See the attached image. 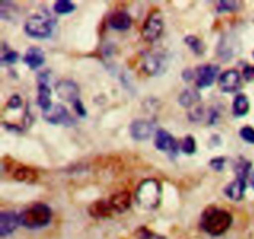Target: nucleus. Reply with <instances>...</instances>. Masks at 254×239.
Returning <instances> with one entry per match:
<instances>
[{
    "mask_svg": "<svg viewBox=\"0 0 254 239\" xmlns=\"http://www.w3.org/2000/svg\"><path fill=\"white\" fill-rule=\"evenodd\" d=\"M44 119L51 124H61V125H72L74 123L69 112L62 104H55L49 111L44 112Z\"/></svg>",
    "mask_w": 254,
    "mask_h": 239,
    "instance_id": "423d86ee",
    "label": "nucleus"
},
{
    "mask_svg": "<svg viewBox=\"0 0 254 239\" xmlns=\"http://www.w3.org/2000/svg\"><path fill=\"white\" fill-rule=\"evenodd\" d=\"M218 73V66L216 64H203L197 68V77H196V84L198 88H206L211 86L216 79Z\"/></svg>",
    "mask_w": 254,
    "mask_h": 239,
    "instance_id": "9d476101",
    "label": "nucleus"
},
{
    "mask_svg": "<svg viewBox=\"0 0 254 239\" xmlns=\"http://www.w3.org/2000/svg\"><path fill=\"white\" fill-rule=\"evenodd\" d=\"M161 198H163V187L155 179H146L141 181L135 191L136 203L146 211L158 208L161 203Z\"/></svg>",
    "mask_w": 254,
    "mask_h": 239,
    "instance_id": "f03ea898",
    "label": "nucleus"
},
{
    "mask_svg": "<svg viewBox=\"0 0 254 239\" xmlns=\"http://www.w3.org/2000/svg\"><path fill=\"white\" fill-rule=\"evenodd\" d=\"M253 77H254V67L248 66L247 68L245 69V78L250 81V79H252Z\"/></svg>",
    "mask_w": 254,
    "mask_h": 239,
    "instance_id": "473e14b6",
    "label": "nucleus"
},
{
    "mask_svg": "<svg viewBox=\"0 0 254 239\" xmlns=\"http://www.w3.org/2000/svg\"><path fill=\"white\" fill-rule=\"evenodd\" d=\"M154 131V123L150 120H145V119H139V120H134L130 124V135L131 138L135 139L138 141L146 140L151 136Z\"/></svg>",
    "mask_w": 254,
    "mask_h": 239,
    "instance_id": "1a4fd4ad",
    "label": "nucleus"
},
{
    "mask_svg": "<svg viewBox=\"0 0 254 239\" xmlns=\"http://www.w3.org/2000/svg\"><path fill=\"white\" fill-rule=\"evenodd\" d=\"M56 19L47 10L32 15L25 22V32L34 39H47L52 35Z\"/></svg>",
    "mask_w": 254,
    "mask_h": 239,
    "instance_id": "7ed1b4c3",
    "label": "nucleus"
},
{
    "mask_svg": "<svg viewBox=\"0 0 254 239\" xmlns=\"http://www.w3.org/2000/svg\"><path fill=\"white\" fill-rule=\"evenodd\" d=\"M136 236H138L139 239H163L161 237H159V236L154 235L153 232H150V231L146 230V228H140V230H138Z\"/></svg>",
    "mask_w": 254,
    "mask_h": 239,
    "instance_id": "c756f323",
    "label": "nucleus"
},
{
    "mask_svg": "<svg viewBox=\"0 0 254 239\" xmlns=\"http://www.w3.org/2000/svg\"><path fill=\"white\" fill-rule=\"evenodd\" d=\"M237 7V1H226V0H222V1H218L217 11H233V10H236Z\"/></svg>",
    "mask_w": 254,
    "mask_h": 239,
    "instance_id": "c85d7f7f",
    "label": "nucleus"
},
{
    "mask_svg": "<svg viewBox=\"0 0 254 239\" xmlns=\"http://www.w3.org/2000/svg\"><path fill=\"white\" fill-rule=\"evenodd\" d=\"M251 168H252V164L250 163L248 160H240L236 165L235 171H236V176H241V178H246L247 179L250 176L251 173Z\"/></svg>",
    "mask_w": 254,
    "mask_h": 239,
    "instance_id": "393cba45",
    "label": "nucleus"
},
{
    "mask_svg": "<svg viewBox=\"0 0 254 239\" xmlns=\"http://www.w3.org/2000/svg\"><path fill=\"white\" fill-rule=\"evenodd\" d=\"M56 92L59 97L64 101L71 102L72 106H76L81 102L79 99V88L73 81L64 79L56 84Z\"/></svg>",
    "mask_w": 254,
    "mask_h": 239,
    "instance_id": "0eeeda50",
    "label": "nucleus"
},
{
    "mask_svg": "<svg viewBox=\"0 0 254 239\" xmlns=\"http://www.w3.org/2000/svg\"><path fill=\"white\" fill-rule=\"evenodd\" d=\"M163 59L159 55H146L143 61V69L148 74H158L161 71Z\"/></svg>",
    "mask_w": 254,
    "mask_h": 239,
    "instance_id": "6ab92c4d",
    "label": "nucleus"
},
{
    "mask_svg": "<svg viewBox=\"0 0 254 239\" xmlns=\"http://www.w3.org/2000/svg\"><path fill=\"white\" fill-rule=\"evenodd\" d=\"M246 187H247V179L236 176L235 181L225 187V195L232 201H241L245 196Z\"/></svg>",
    "mask_w": 254,
    "mask_h": 239,
    "instance_id": "4468645a",
    "label": "nucleus"
},
{
    "mask_svg": "<svg viewBox=\"0 0 254 239\" xmlns=\"http://www.w3.org/2000/svg\"><path fill=\"white\" fill-rule=\"evenodd\" d=\"M88 212L89 215L94 218H107V217H111L112 213H113L114 211L113 208H112L109 201L101 200V201H96V202L89 207Z\"/></svg>",
    "mask_w": 254,
    "mask_h": 239,
    "instance_id": "a211bd4d",
    "label": "nucleus"
},
{
    "mask_svg": "<svg viewBox=\"0 0 254 239\" xmlns=\"http://www.w3.org/2000/svg\"><path fill=\"white\" fill-rule=\"evenodd\" d=\"M250 112V99L245 94H238L233 102V114L236 117H243Z\"/></svg>",
    "mask_w": 254,
    "mask_h": 239,
    "instance_id": "412c9836",
    "label": "nucleus"
},
{
    "mask_svg": "<svg viewBox=\"0 0 254 239\" xmlns=\"http://www.w3.org/2000/svg\"><path fill=\"white\" fill-rule=\"evenodd\" d=\"M210 166L216 171H222L225 168V158H213L211 160Z\"/></svg>",
    "mask_w": 254,
    "mask_h": 239,
    "instance_id": "7c9ffc66",
    "label": "nucleus"
},
{
    "mask_svg": "<svg viewBox=\"0 0 254 239\" xmlns=\"http://www.w3.org/2000/svg\"><path fill=\"white\" fill-rule=\"evenodd\" d=\"M155 148L164 153H175L179 149V144L171 134L164 129H159L155 134Z\"/></svg>",
    "mask_w": 254,
    "mask_h": 239,
    "instance_id": "9b49d317",
    "label": "nucleus"
},
{
    "mask_svg": "<svg viewBox=\"0 0 254 239\" xmlns=\"http://www.w3.org/2000/svg\"><path fill=\"white\" fill-rule=\"evenodd\" d=\"M109 26L118 31H124L128 30L131 25V17L124 11H117L111 15L109 17Z\"/></svg>",
    "mask_w": 254,
    "mask_h": 239,
    "instance_id": "f3484780",
    "label": "nucleus"
},
{
    "mask_svg": "<svg viewBox=\"0 0 254 239\" xmlns=\"http://www.w3.org/2000/svg\"><path fill=\"white\" fill-rule=\"evenodd\" d=\"M74 9H76V5L69 0H59L54 5V10L60 15L71 14Z\"/></svg>",
    "mask_w": 254,
    "mask_h": 239,
    "instance_id": "4be33fe9",
    "label": "nucleus"
},
{
    "mask_svg": "<svg viewBox=\"0 0 254 239\" xmlns=\"http://www.w3.org/2000/svg\"><path fill=\"white\" fill-rule=\"evenodd\" d=\"M17 225H20L19 215H16L12 211L1 212V215H0V236L6 237L7 235L14 232Z\"/></svg>",
    "mask_w": 254,
    "mask_h": 239,
    "instance_id": "ddd939ff",
    "label": "nucleus"
},
{
    "mask_svg": "<svg viewBox=\"0 0 254 239\" xmlns=\"http://www.w3.org/2000/svg\"><path fill=\"white\" fill-rule=\"evenodd\" d=\"M51 208L45 203H35L19 215L20 225L29 230H39L46 227L51 222Z\"/></svg>",
    "mask_w": 254,
    "mask_h": 239,
    "instance_id": "20e7f679",
    "label": "nucleus"
},
{
    "mask_svg": "<svg viewBox=\"0 0 254 239\" xmlns=\"http://www.w3.org/2000/svg\"><path fill=\"white\" fill-rule=\"evenodd\" d=\"M37 104L41 107L44 112L49 111L52 107L51 104V89L47 84V73H42L39 79V87H37Z\"/></svg>",
    "mask_w": 254,
    "mask_h": 239,
    "instance_id": "f8f14e48",
    "label": "nucleus"
},
{
    "mask_svg": "<svg viewBox=\"0 0 254 239\" xmlns=\"http://www.w3.org/2000/svg\"><path fill=\"white\" fill-rule=\"evenodd\" d=\"M2 63H15L17 60V54L12 50L6 49V46H2V52H1V57H0Z\"/></svg>",
    "mask_w": 254,
    "mask_h": 239,
    "instance_id": "bb28decb",
    "label": "nucleus"
},
{
    "mask_svg": "<svg viewBox=\"0 0 254 239\" xmlns=\"http://www.w3.org/2000/svg\"><path fill=\"white\" fill-rule=\"evenodd\" d=\"M12 178L16 181H21V182H35L37 180V173L34 169L21 166L14 171Z\"/></svg>",
    "mask_w": 254,
    "mask_h": 239,
    "instance_id": "aec40b11",
    "label": "nucleus"
},
{
    "mask_svg": "<svg viewBox=\"0 0 254 239\" xmlns=\"http://www.w3.org/2000/svg\"><path fill=\"white\" fill-rule=\"evenodd\" d=\"M24 62L27 67L31 69H36L41 67L45 62V55L40 47L32 46L27 49L26 54L24 56Z\"/></svg>",
    "mask_w": 254,
    "mask_h": 239,
    "instance_id": "dca6fc26",
    "label": "nucleus"
},
{
    "mask_svg": "<svg viewBox=\"0 0 254 239\" xmlns=\"http://www.w3.org/2000/svg\"><path fill=\"white\" fill-rule=\"evenodd\" d=\"M185 44L188 45L196 55H202L203 51H205V45H203V42L196 36L185 37Z\"/></svg>",
    "mask_w": 254,
    "mask_h": 239,
    "instance_id": "5701e85b",
    "label": "nucleus"
},
{
    "mask_svg": "<svg viewBox=\"0 0 254 239\" xmlns=\"http://www.w3.org/2000/svg\"><path fill=\"white\" fill-rule=\"evenodd\" d=\"M218 87L223 93H233L241 88V74L237 69H228L218 77Z\"/></svg>",
    "mask_w": 254,
    "mask_h": 239,
    "instance_id": "6e6552de",
    "label": "nucleus"
},
{
    "mask_svg": "<svg viewBox=\"0 0 254 239\" xmlns=\"http://www.w3.org/2000/svg\"><path fill=\"white\" fill-rule=\"evenodd\" d=\"M198 101H200V94L195 91H191V89L190 91H185L180 96V103L184 107H191Z\"/></svg>",
    "mask_w": 254,
    "mask_h": 239,
    "instance_id": "b1692460",
    "label": "nucleus"
},
{
    "mask_svg": "<svg viewBox=\"0 0 254 239\" xmlns=\"http://www.w3.org/2000/svg\"><path fill=\"white\" fill-rule=\"evenodd\" d=\"M21 106V98L19 96H12L11 98L9 99V103H7V107L11 109H17Z\"/></svg>",
    "mask_w": 254,
    "mask_h": 239,
    "instance_id": "2f4dec72",
    "label": "nucleus"
},
{
    "mask_svg": "<svg viewBox=\"0 0 254 239\" xmlns=\"http://www.w3.org/2000/svg\"><path fill=\"white\" fill-rule=\"evenodd\" d=\"M164 30V20L163 15L159 10L151 12L148 17H146L145 22L143 25V30H141V36L146 42H154L161 36Z\"/></svg>",
    "mask_w": 254,
    "mask_h": 239,
    "instance_id": "39448f33",
    "label": "nucleus"
},
{
    "mask_svg": "<svg viewBox=\"0 0 254 239\" xmlns=\"http://www.w3.org/2000/svg\"><path fill=\"white\" fill-rule=\"evenodd\" d=\"M241 138L250 144H254V128L252 126H243L240 131Z\"/></svg>",
    "mask_w": 254,
    "mask_h": 239,
    "instance_id": "cd10ccee",
    "label": "nucleus"
},
{
    "mask_svg": "<svg viewBox=\"0 0 254 239\" xmlns=\"http://www.w3.org/2000/svg\"><path fill=\"white\" fill-rule=\"evenodd\" d=\"M232 222L233 217L228 211L211 206L203 211L202 216H201L200 226L208 235L221 236L230 230Z\"/></svg>",
    "mask_w": 254,
    "mask_h": 239,
    "instance_id": "f257e3e1",
    "label": "nucleus"
},
{
    "mask_svg": "<svg viewBox=\"0 0 254 239\" xmlns=\"http://www.w3.org/2000/svg\"><path fill=\"white\" fill-rule=\"evenodd\" d=\"M181 150H183V153L189 154V155L195 153L196 151L195 139H193L191 135L185 136V138L183 139V141H181Z\"/></svg>",
    "mask_w": 254,
    "mask_h": 239,
    "instance_id": "a878e982",
    "label": "nucleus"
},
{
    "mask_svg": "<svg viewBox=\"0 0 254 239\" xmlns=\"http://www.w3.org/2000/svg\"><path fill=\"white\" fill-rule=\"evenodd\" d=\"M251 185H252V187L254 188V173L252 174V176H251Z\"/></svg>",
    "mask_w": 254,
    "mask_h": 239,
    "instance_id": "72a5a7b5",
    "label": "nucleus"
},
{
    "mask_svg": "<svg viewBox=\"0 0 254 239\" xmlns=\"http://www.w3.org/2000/svg\"><path fill=\"white\" fill-rule=\"evenodd\" d=\"M108 201L114 212L117 213L126 212L131 206V196L128 191H122V192L114 193Z\"/></svg>",
    "mask_w": 254,
    "mask_h": 239,
    "instance_id": "2eb2a0df",
    "label": "nucleus"
}]
</instances>
